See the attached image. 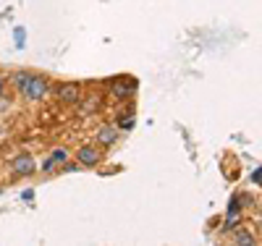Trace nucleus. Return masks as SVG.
Returning a JSON list of instances; mask_svg holds the SVG:
<instances>
[{"mask_svg":"<svg viewBox=\"0 0 262 246\" xmlns=\"http://www.w3.org/2000/svg\"><path fill=\"white\" fill-rule=\"evenodd\" d=\"M13 86L27 102H39L53 92L50 81L42 74H32V71H16L13 74Z\"/></svg>","mask_w":262,"mask_h":246,"instance_id":"f257e3e1","label":"nucleus"},{"mask_svg":"<svg viewBox=\"0 0 262 246\" xmlns=\"http://www.w3.org/2000/svg\"><path fill=\"white\" fill-rule=\"evenodd\" d=\"M137 89H139L137 79H128V76H123V79L116 76V79L107 81V92H111V97H113V100H121V102H126V100L134 97Z\"/></svg>","mask_w":262,"mask_h":246,"instance_id":"f03ea898","label":"nucleus"},{"mask_svg":"<svg viewBox=\"0 0 262 246\" xmlns=\"http://www.w3.org/2000/svg\"><path fill=\"white\" fill-rule=\"evenodd\" d=\"M50 95H55V100L63 102V105H81V100H84L81 84H76V81H66V84L53 86Z\"/></svg>","mask_w":262,"mask_h":246,"instance_id":"7ed1b4c3","label":"nucleus"},{"mask_svg":"<svg viewBox=\"0 0 262 246\" xmlns=\"http://www.w3.org/2000/svg\"><path fill=\"white\" fill-rule=\"evenodd\" d=\"M76 163L81 168H97L102 163V147L100 144H81L76 149Z\"/></svg>","mask_w":262,"mask_h":246,"instance_id":"20e7f679","label":"nucleus"},{"mask_svg":"<svg viewBox=\"0 0 262 246\" xmlns=\"http://www.w3.org/2000/svg\"><path fill=\"white\" fill-rule=\"evenodd\" d=\"M11 170H13L16 178H32L37 173V160L32 158L29 152H21V154H16V158L11 160Z\"/></svg>","mask_w":262,"mask_h":246,"instance_id":"39448f33","label":"nucleus"},{"mask_svg":"<svg viewBox=\"0 0 262 246\" xmlns=\"http://www.w3.org/2000/svg\"><path fill=\"white\" fill-rule=\"evenodd\" d=\"M118 139H121V128L113 123H105V126H100L97 131H95V144H100L102 149H111V147H116L118 144Z\"/></svg>","mask_w":262,"mask_h":246,"instance_id":"423d86ee","label":"nucleus"},{"mask_svg":"<svg viewBox=\"0 0 262 246\" xmlns=\"http://www.w3.org/2000/svg\"><path fill=\"white\" fill-rule=\"evenodd\" d=\"M66 160H71V152L66 149V147H55L50 152V158L42 163V173H55V168H60Z\"/></svg>","mask_w":262,"mask_h":246,"instance_id":"0eeeda50","label":"nucleus"},{"mask_svg":"<svg viewBox=\"0 0 262 246\" xmlns=\"http://www.w3.org/2000/svg\"><path fill=\"white\" fill-rule=\"evenodd\" d=\"M231 236H233V238H231V243H236V246H254V243H257L254 233H252V231H247V228H242V226H238Z\"/></svg>","mask_w":262,"mask_h":246,"instance_id":"6e6552de","label":"nucleus"},{"mask_svg":"<svg viewBox=\"0 0 262 246\" xmlns=\"http://www.w3.org/2000/svg\"><path fill=\"white\" fill-rule=\"evenodd\" d=\"M134 123H137V118H134V107L123 110V116H118V121H116V126H118L121 131H131V128H134Z\"/></svg>","mask_w":262,"mask_h":246,"instance_id":"1a4fd4ad","label":"nucleus"},{"mask_svg":"<svg viewBox=\"0 0 262 246\" xmlns=\"http://www.w3.org/2000/svg\"><path fill=\"white\" fill-rule=\"evenodd\" d=\"M238 226H242V215H236V217H228L226 222H223V228H221V233H226V236H231Z\"/></svg>","mask_w":262,"mask_h":246,"instance_id":"9d476101","label":"nucleus"},{"mask_svg":"<svg viewBox=\"0 0 262 246\" xmlns=\"http://www.w3.org/2000/svg\"><path fill=\"white\" fill-rule=\"evenodd\" d=\"M242 199H238V194L231 199V202H228V217H236V215H242Z\"/></svg>","mask_w":262,"mask_h":246,"instance_id":"9b49d317","label":"nucleus"},{"mask_svg":"<svg viewBox=\"0 0 262 246\" xmlns=\"http://www.w3.org/2000/svg\"><path fill=\"white\" fill-rule=\"evenodd\" d=\"M79 168H81L79 163H71V160H66V163H63V165L58 168V173H76Z\"/></svg>","mask_w":262,"mask_h":246,"instance_id":"f8f14e48","label":"nucleus"},{"mask_svg":"<svg viewBox=\"0 0 262 246\" xmlns=\"http://www.w3.org/2000/svg\"><path fill=\"white\" fill-rule=\"evenodd\" d=\"M16 44H18V48H24V29H16Z\"/></svg>","mask_w":262,"mask_h":246,"instance_id":"ddd939ff","label":"nucleus"},{"mask_svg":"<svg viewBox=\"0 0 262 246\" xmlns=\"http://www.w3.org/2000/svg\"><path fill=\"white\" fill-rule=\"evenodd\" d=\"M252 181H254V184H262V168H257V170L252 173Z\"/></svg>","mask_w":262,"mask_h":246,"instance_id":"4468645a","label":"nucleus"},{"mask_svg":"<svg viewBox=\"0 0 262 246\" xmlns=\"http://www.w3.org/2000/svg\"><path fill=\"white\" fill-rule=\"evenodd\" d=\"M0 97H6V76L0 74Z\"/></svg>","mask_w":262,"mask_h":246,"instance_id":"2eb2a0df","label":"nucleus"},{"mask_svg":"<svg viewBox=\"0 0 262 246\" xmlns=\"http://www.w3.org/2000/svg\"><path fill=\"white\" fill-rule=\"evenodd\" d=\"M0 194H3V189H0Z\"/></svg>","mask_w":262,"mask_h":246,"instance_id":"dca6fc26","label":"nucleus"}]
</instances>
